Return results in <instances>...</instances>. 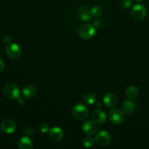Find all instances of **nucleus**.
Wrapping results in <instances>:
<instances>
[{
	"label": "nucleus",
	"instance_id": "a211bd4d",
	"mask_svg": "<svg viewBox=\"0 0 149 149\" xmlns=\"http://www.w3.org/2000/svg\"><path fill=\"white\" fill-rule=\"evenodd\" d=\"M103 13V9L100 6H95L90 10V15L93 17H100Z\"/></svg>",
	"mask_w": 149,
	"mask_h": 149
},
{
	"label": "nucleus",
	"instance_id": "b1692460",
	"mask_svg": "<svg viewBox=\"0 0 149 149\" xmlns=\"http://www.w3.org/2000/svg\"><path fill=\"white\" fill-rule=\"evenodd\" d=\"M4 68V63L3 60L0 58V72L2 71Z\"/></svg>",
	"mask_w": 149,
	"mask_h": 149
},
{
	"label": "nucleus",
	"instance_id": "ddd939ff",
	"mask_svg": "<svg viewBox=\"0 0 149 149\" xmlns=\"http://www.w3.org/2000/svg\"><path fill=\"white\" fill-rule=\"evenodd\" d=\"M122 109L123 111L127 115H132L135 113L136 106L135 103L132 100H125L122 104Z\"/></svg>",
	"mask_w": 149,
	"mask_h": 149
},
{
	"label": "nucleus",
	"instance_id": "0eeeda50",
	"mask_svg": "<svg viewBox=\"0 0 149 149\" xmlns=\"http://www.w3.org/2000/svg\"><path fill=\"white\" fill-rule=\"evenodd\" d=\"M6 52L12 59H17L21 55V49L17 44L10 43L7 45Z\"/></svg>",
	"mask_w": 149,
	"mask_h": 149
},
{
	"label": "nucleus",
	"instance_id": "39448f33",
	"mask_svg": "<svg viewBox=\"0 0 149 149\" xmlns=\"http://www.w3.org/2000/svg\"><path fill=\"white\" fill-rule=\"evenodd\" d=\"M95 140L96 143H97L98 145L106 146L111 143V137L109 132L106 130H101L96 134Z\"/></svg>",
	"mask_w": 149,
	"mask_h": 149
},
{
	"label": "nucleus",
	"instance_id": "1a4fd4ad",
	"mask_svg": "<svg viewBox=\"0 0 149 149\" xmlns=\"http://www.w3.org/2000/svg\"><path fill=\"white\" fill-rule=\"evenodd\" d=\"M92 119H93V122H95L97 125H103L104 123H106L107 117L103 111L97 109L95 110L92 113Z\"/></svg>",
	"mask_w": 149,
	"mask_h": 149
},
{
	"label": "nucleus",
	"instance_id": "412c9836",
	"mask_svg": "<svg viewBox=\"0 0 149 149\" xmlns=\"http://www.w3.org/2000/svg\"><path fill=\"white\" fill-rule=\"evenodd\" d=\"M39 130L41 131V132L43 134L47 133V132H49L50 129H49V127L47 124L46 123H42L41 124L40 126H39Z\"/></svg>",
	"mask_w": 149,
	"mask_h": 149
},
{
	"label": "nucleus",
	"instance_id": "f03ea898",
	"mask_svg": "<svg viewBox=\"0 0 149 149\" xmlns=\"http://www.w3.org/2000/svg\"><path fill=\"white\" fill-rule=\"evenodd\" d=\"M74 117L79 121H84L88 117L89 111L87 108L82 103H77L72 109Z\"/></svg>",
	"mask_w": 149,
	"mask_h": 149
},
{
	"label": "nucleus",
	"instance_id": "4be33fe9",
	"mask_svg": "<svg viewBox=\"0 0 149 149\" xmlns=\"http://www.w3.org/2000/svg\"><path fill=\"white\" fill-rule=\"evenodd\" d=\"M132 0H121L120 4L123 8H129L132 5Z\"/></svg>",
	"mask_w": 149,
	"mask_h": 149
},
{
	"label": "nucleus",
	"instance_id": "f8f14e48",
	"mask_svg": "<svg viewBox=\"0 0 149 149\" xmlns=\"http://www.w3.org/2000/svg\"><path fill=\"white\" fill-rule=\"evenodd\" d=\"M36 88L33 84H29L26 87L23 88L22 95L26 100L31 99L36 95Z\"/></svg>",
	"mask_w": 149,
	"mask_h": 149
},
{
	"label": "nucleus",
	"instance_id": "f3484780",
	"mask_svg": "<svg viewBox=\"0 0 149 149\" xmlns=\"http://www.w3.org/2000/svg\"><path fill=\"white\" fill-rule=\"evenodd\" d=\"M138 93H139L138 89L134 85L129 86L126 89V95L130 99L136 98L137 96L138 95Z\"/></svg>",
	"mask_w": 149,
	"mask_h": 149
},
{
	"label": "nucleus",
	"instance_id": "6e6552de",
	"mask_svg": "<svg viewBox=\"0 0 149 149\" xmlns=\"http://www.w3.org/2000/svg\"><path fill=\"white\" fill-rule=\"evenodd\" d=\"M132 15L137 20H143L146 15V8L142 4H136L132 9Z\"/></svg>",
	"mask_w": 149,
	"mask_h": 149
},
{
	"label": "nucleus",
	"instance_id": "dca6fc26",
	"mask_svg": "<svg viewBox=\"0 0 149 149\" xmlns=\"http://www.w3.org/2000/svg\"><path fill=\"white\" fill-rule=\"evenodd\" d=\"M17 145L20 149H31L33 147V142L29 137L24 136L19 140Z\"/></svg>",
	"mask_w": 149,
	"mask_h": 149
},
{
	"label": "nucleus",
	"instance_id": "9b49d317",
	"mask_svg": "<svg viewBox=\"0 0 149 149\" xmlns=\"http://www.w3.org/2000/svg\"><path fill=\"white\" fill-rule=\"evenodd\" d=\"M49 132L50 139L55 142H60L63 138V132L60 127H55L50 129Z\"/></svg>",
	"mask_w": 149,
	"mask_h": 149
},
{
	"label": "nucleus",
	"instance_id": "20e7f679",
	"mask_svg": "<svg viewBox=\"0 0 149 149\" xmlns=\"http://www.w3.org/2000/svg\"><path fill=\"white\" fill-rule=\"evenodd\" d=\"M109 119L112 124L116 125H121L125 120V114L123 111L118 109H113L109 112Z\"/></svg>",
	"mask_w": 149,
	"mask_h": 149
},
{
	"label": "nucleus",
	"instance_id": "4468645a",
	"mask_svg": "<svg viewBox=\"0 0 149 149\" xmlns=\"http://www.w3.org/2000/svg\"><path fill=\"white\" fill-rule=\"evenodd\" d=\"M77 15L83 21H87L91 17L90 10L86 6H81L77 10Z\"/></svg>",
	"mask_w": 149,
	"mask_h": 149
},
{
	"label": "nucleus",
	"instance_id": "6ab92c4d",
	"mask_svg": "<svg viewBox=\"0 0 149 149\" xmlns=\"http://www.w3.org/2000/svg\"><path fill=\"white\" fill-rule=\"evenodd\" d=\"M96 96L93 93H88L84 96V101L88 105H93L96 102Z\"/></svg>",
	"mask_w": 149,
	"mask_h": 149
},
{
	"label": "nucleus",
	"instance_id": "2eb2a0df",
	"mask_svg": "<svg viewBox=\"0 0 149 149\" xmlns=\"http://www.w3.org/2000/svg\"><path fill=\"white\" fill-rule=\"evenodd\" d=\"M103 103L108 108H113L117 103V98L116 95L112 93H107L103 97Z\"/></svg>",
	"mask_w": 149,
	"mask_h": 149
},
{
	"label": "nucleus",
	"instance_id": "9d476101",
	"mask_svg": "<svg viewBox=\"0 0 149 149\" xmlns=\"http://www.w3.org/2000/svg\"><path fill=\"white\" fill-rule=\"evenodd\" d=\"M82 130L86 135H93L97 131V125L93 121L88 120L84 123L82 126Z\"/></svg>",
	"mask_w": 149,
	"mask_h": 149
},
{
	"label": "nucleus",
	"instance_id": "f257e3e1",
	"mask_svg": "<svg viewBox=\"0 0 149 149\" xmlns=\"http://www.w3.org/2000/svg\"><path fill=\"white\" fill-rule=\"evenodd\" d=\"M2 93L4 96L10 100H16L20 96V90L15 84L8 83L3 87Z\"/></svg>",
	"mask_w": 149,
	"mask_h": 149
},
{
	"label": "nucleus",
	"instance_id": "aec40b11",
	"mask_svg": "<svg viewBox=\"0 0 149 149\" xmlns=\"http://www.w3.org/2000/svg\"><path fill=\"white\" fill-rule=\"evenodd\" d=\"M95 140L93 139L92 137H87V138H84L82 141V144L84 146V147L88 148H91L93 146L95 145Z\"/></svg>",
	"mask_w": 149,
	"mask_h": 149
},
{
	"label": "nucleus",
	"instance_id": "7ed1b4c3",
	"mask_svg": "<svg viewBox=\"0 0 149 149\" xmlns=\"http://www.w3.org/2000/svg\"><path fill=\"white\" fill-rule=\"evenodd\" d=\"M95 28L93 25L89 24H84L81 26L79 29V36L83 39H90L95 34Z\"/></svg>",
	"mask_w": 149,
	"mask_h": 149
},
{
	"label": "nucleus",
	"instance_id": "5701e85b",
	"mask_svg": "<svg viewBox=\"0 0 149 149\" xmlns=\"http://www.w3.org/2000/svg\"><path fill=\"white\" fill-rule=\"evenodd\" d=\"M3 42L5 44H7V45H9V44H10L12 42V37L10 36H9V35H6V36H4L3 37Z\"/></svg>",
	"mask_w": 149,
	"mask_h": 149
},
{
	"label": "nucleus",
	"instance_id": "393cba45",
	"mask_svg": "<svg viewBox=\"0 0 149 149\" xmlns=\"http://www.w3.org/2000/svg\"><path fill=\"white\" fill-rule=\"evenodd\" d=\"M135 1H143V0H135Z\"/></svg>",
	"mask_w": 149,
	"mask_h": 149
},
{
	"label": "nucleus",
	"instance_id": "423d86ee",
	"mask_svg": "<svg viewBox=\"0 0 149 149\" xmlns=\"http://www.w3.org/2000/svg\"><path fill=\"white\" fill-rule=\"evenodd\" d=\"M0 127L2 132L6 134H13L17 129L16 123L11 119H5L1 122Z\"/></svg>",
	"mask_w": 149,
	"mask_h": 149
}]
</instances>
